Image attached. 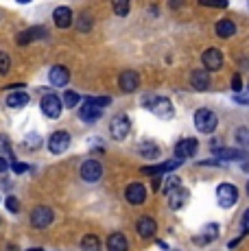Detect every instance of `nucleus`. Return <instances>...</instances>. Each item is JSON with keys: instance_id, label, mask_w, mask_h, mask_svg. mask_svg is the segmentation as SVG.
I'll return each instance as SVG.
<instances>
[{"instance_id": "nucleus-1", "label": "nucleus", "mask_w": 249, "mask_h": 251, "mask_svg": "<svg viewBox=\"0 0 249 251\" xmlns=\"http://www.w3.org/2000/svg\"><path fill=\"white\" fill-rule=\"evenodd\" d=\"M164 195L173 210H179V207L186 203V199H188V192L184 190V186H181V181L177 179V177H171V179L164 183Z\"/></svg>"}, {"instance_id": "nucleus-2", "label": "nucleus", "mask_w": 249, "mask_h": 251, "mask_svg": "<svg viewBox=\"0 0 249 251\" xmlns=\"http://www.w3.org/2000/svg\"><path fill=\"white\" fill-rule=\"evenodd\" d=\"M142 107H149L153 114L164 120L173 118V114H175L173 103H171L169 99H164V96H145V99H142Z\"/></svg>"}, {"instance_id": "nucleus-3", "label": "nucleus", "mask_w": 249, "mask_h": 251, "mask_svg": "<svg viewBox=\"0 0 249 251\" xmlns=\"http://www.w3.org/2000/svg\"><path fill=\"white\" fill-rule=\"evenodd\" d=\"M217 125H219V118L212 109L203 107V109L195 112V127H197L201 133H212L214 129H217Z\"/></svg>"}, {"instance_id": "nucleus-4", "label": "nucleus", "mask_w": 249, "mask_h": 251, "mask_svg": "<svg viewBox=\"0 0 249 251\" xmlns=\"http://www.w3.org/2000/svg\"><path fill=\"white\" fill-rule=\"evenodd\" d=\"M217 201H219V205L221 207H225V210L232 207L238 201L236 186H234V183H221V186L217 188Z\"/></svg>"}, {"instance_id": "nucleus-5", "label": "nucleus", "mask_w": 249, "mask_h": 251, "mask_svg": "<svg viewBox=\"0 0 249 251\" xmlns=\"http://www.w3.org/2000/svg\"><path fill=\"white\" fill-rule=\"evenodd\" d=\"M52 223V210L49 205H37L31 212V225L37 229H44Z\"/></svg>"}, {"instance_id": "nucleus-6", "label": "nucleus", "mask_w": 249, "mask_h": 251, "mask_svg": "<svg viewBox=\"0 0 249 251\" xmlns=\"http://www.w3.org/2000/svg\"><path fill=\"white\" fill-rule=\"evenodd\" d=\"M129 129H131V123L124 114H118L116 118H112V125H109V133H112L114 140H124L129 136Z\"/></svg>"}, {"instance_id": "nucleus-7", "label": "nucleus", "mask_w": 249, "mask_h": 251, "mask_svg": "<svg viewBox=\"0 0 249 251\" xmlns=\"http://www.w3.org/2000/svg\"><path fill=\"white\" fill-rule=\"evenodd\" d=\"M40 107H42V112H44L46 118H50V120H55L61 116V100H59V96H55V94H46L44 99H42Z\"/></svg>"}, {"instance_id": "nucleus-8", "label": "nucleus", "mask_w": 249, "mask_h": 251, "mask_svg": "<svg viewBox=\"0 0 249 251\" xmlns=\"http://www.w3.org/2000/svg\"><path fill=\"white\" fill-rule=\"evenodd\" d=\"M118 88H121L123 92H136L138 88H140V76H138L136 70H124L121 72V76H118Z\"/></svg>"}, {"instance_id": "nucleus-9", "label": "nucleus", "mask_w": 249, "mask_h": 251, "mask_svg": "<svg viewBox=\"0 0 249 251\" xmlns=\"http://www.w3.org/2000/svg\"><path fill=\"white\" fill-rule=\"evenodd\" d=\"M70 147V133L68 131H55V133H50V138H49V149H50V153H64L66 149Z\"/></svg>"}, {"instance_id": "nucleus-10", "label": "nucleus", "mask_w": 249, "mask_h": 251, "mask_svg": "<svg viewBox=\"0 0 249 251\" xmlns=\"http://www.w3.org/2000/svg\"><path fill=\"white\" fill-rule=\"evenodd\" d=\"M201 61H203L205 70H221L223 68V52L219 50V48H208V50L203 52V57H201Z\"/></svg>"}, {"instance_id": "nucleus-11", "label": "nucleus", "mask_w": 249, "mask_h": 251, "mask_svg": "<svg viewBox=\"0 0 249 251\" xmlns=\"http://www.w3.org/2000/svg\"><path fill=\"white\" fill-rule=\"evenodd\" d=\"M100 175H103V166H100V162L88 160V162L81 164V177H83L85 181H99Z\"/></svg>"}, {"instance_id": "nucleus-12", "label": "nucleus", "mask_w": 249, "mask_h": 251, "mask_svg": "<svg viewBox=\"0 0 249 251\" xmlns=\"http://www.w3.org/2000/svg\"><path fill=\"white\" fill-rule=\"evenodd\" d=\"M199 149V142L195 138H186V140H179L175 147V155L179 157V160H184V157H193L195 153H197Z\"/></svg>"}, {"instance_id": "nucleus-13", "label": "nucleus", "mask_w": 249, "mask_h": 251, "mask_svg": "<svg viewBox=\"0 0 249 251\" xmlns=\"http://www.w3.org/2000/svg\"><path fill=\"white\" fill-rule=\"evenodd\" d=\"M124 197H127L129 203L140 205L142 201L147 199V188L142 186V183H129L127 190H124Z\"/></svg>"}, {"instance_id": "nucleus-14", "label": "nucleus", "mask_w": 249, "mask_h": 251, "mask_svg": "<svg viewBox=\"0 0 249 251\" xmlns=\"http://www.w3.org/2000/svg\"><path fill=\"white\" fill-rule=\"evenodd\" d=\"M49 81L50 85H55V88H64V85H68L70 81V72L64 68V66H52L50 72H49Z\"/></svg>"}, {"instance_id": "nucleus-15", "label": "nucleus", "mask_w": 249, "mask_h": 251, "mask_svg": "<svg viewBox=\"0 0 249 251\" xmlns=\"http://www.w3.org/2000/svg\"><path fill=\"white\" fill-rule=\"evenodd\" d=\"M136 229H138V234H140L142 238H153V236H155L157 225H155V221H153L151 216H140L138 223H136Z\"/></svg>"}, {"instance_id": "nucleus-16", "label": "nucleus", "mask_w": 249, "mask_h": 251, "mask_svg": "<svg viewBox=\"0 0 249 251\" xmlns=\"http://www.w3.org/2000/svg\"><path fill=\"white\" fill-rule=\"evenodd\" d=\"M52 20L59 28H68L70 24H73V11H70V7H57L55 13H52Z\"/></svg>"}, {"instance_id": "nucleus-17", "label": "nucleus", "mask_w": 249, "mask_h": 251, "mask_svg": "<svg viewBox=\"0 0 249 251\" xmlns=\"http://www.w3.org/2000/svg\"><path fill=\"white\" fill-rule=\"evenodd\" d=\"M42 37H46V28L44 26H33V28H26L25 33L18 35V44H28V42L42 40Z\"/></svg>"}, {"instance_id": "nucleus-18", "label": "nucleus", "mask_w": 249, "mask_h": 251, "mask_svg": "<svg viewBox=\"0 0 249 251\" xmlns=\"http://www.w3.org/2000/svg\"><path fill=\"white\" fill-rule=\"evenodd\" d=\"M179 164H181V160L177 157V160H169V162L160 164V166H145V168H140V171L145 173V175H155V173H171V171H175Z\"/></svg>"}, {"instance_id": "nucleus-19", "label": "nucleus", "mask_w": 249, "mask_h": 251, "mask_svg": "<svg viewBox=\"0 0 249 251\" xmlns=\"http://www.w3.org/2000/svg\"><path fill=\"white\" fill-rule=\"evenodd\" d=\"M79 116H81V120H83V123H97V120L100 118V107H99V105H92V103H88V100H85V105L81 107Z\"/></svg>"}, {"instance_id": "nucleus-20", "label": "nucleus", "mask_w": 249, "mask_h": 251, "mask_svg": "<svg viewBox=\"0 0 249 251\" xmlns=\"http://www.w3.org/2000/svg\"><path fill=\"white\" fill-rule=\"evenodd\" d=\"M190 83H193L195 90H208L210 88V76H208V70H193L190 75Z\"/></svg>"}, {"instance_id": "nucleus-21", "label": "nucleus", "mask_w": 249, "mask_h": 251, "mask_svg": "<svg viewBox=\"0 0 249 251\" xmlns=\"http://www.w3.org/2000/svg\"><path fill=\"white\" fill-rule=\"evenodd\" d=\"M107 249L109 251H127L129 249V240L124 238V234L116 231V234H112L107 238Z\"/></svg>"}, {"instance_id": "nucleus-22", "label": "nucleus", "mask_w": 249, "mask_h": 251, "mask_svg": "<svg viewBox=\"0 0 249 251\" xmlns=\"http://www.w3.org/2000/svg\"><path fill=\"white\" fill-rule=\"evenodd\" d=\"M217 236H219V225L217 223H208L203 227V234L197 238V243L208 245V243H212V240H217Z\"/></svg>"}, {"instance_id": "nucleus-23", "label": "nucleus", "mask_w": 249, "mask_h": 251, "mask_svg": "<svg viewBox=\"0 0 249 251\" xmlns=\"http://www.w3.org/2000/svg\"><path fill=\"white\" fill-rule=\"evenodd\" d=\"M214 31H217V35L219 37H232L234 33H236V24H234L232 20H221V22H217V26H214Z\"/></svg>"}, {"instance_id": "nucleus-24", "label": "nucleus", "mask_w": 249, "mask_h": 251, "mask_svg": "<svg viewBox=\"0 0 249 251\" xmlns=\"http://www.w3.org/2000/svg\"><path fill=\"white\" fill-rule=\"evenodd\" d=\"M26 103H28V94H25V92L7 96V107H11V109H20V107H25Z\"/></svg>"}, {"instance_id": "nucleus-25", "label": "nucleus", "mask_w": 249, "mask_h": 251, "mask_svg": "<svg viewBox=\"0 0 249 251\" xmlns=\"http://www.w3.org/2000/svg\"><path fill=\"white\" fill-rule=\"evenodd\" d=\"M138 153L145 157H155L157 153H160V149H157L155 142H140L138 144Z\"/></svg>"}, {"instance_id": "nucleus-26", "label": "nucleus", "mask_w": 249, "mask_h": 251, "mask_svg": "<svg viewBox=\"0 0 249 251\" xmlns=\"http://www.w3.org/2000/svg\"><path fill=\"white\" fill-rule=\"evenodd\" d=\"M112 7L118 18H124L129 13V9H131V0H112Z\"/></svg>"}, {"instance_id": "nucleus-27", "label": "nucleus", "mask_w": 249, "mask_h": 251, "mask_svg": "<svg viewBox=\"0 0 249 251\" xmlns=\"http://www.w3.org/2000/svg\"><path fill=\"white\" fill-rule=\"evenodd\" d=\"M217 157H219V160H243V157H245V153H243V151H234V149H219Z\"/></svg>"}, {"instance_id": "nucleus-28", "label": "nucleus", "mask_w": 249, "mask_h": 251, "mask_svg": "<svg viewBox=\"0 0 249 251\" xmlns=\"http://www.w3.org/2000/svg\"><path fill=\"white\" fill-rule=\"evenodd\" d=\"M81 247H83V251H100V240L94 234H88L81 240Z\"/></svg>"}, {"instance_id": "nucleus-29", "label": "nucleus", "mask_w": 249, "mask_h": 251, "mask_svg": "<svg viewBox=\"0 0 249 251\" xmlns=\"http://www.w3.org/2000/svg\"><path fill=\"white\" fill-rule=\"evenodd\" d=\"M64 105L68 109H73V107H76V105H79V94H76V92H73V90H66V94H64Z\"/></svg>"}, {"instance_id": "nucleus-30", "label": "nucleus", "mask_w": 249, "mask_h": 251, "mask_svg": "<svg viewBox=\"0 0 249 251\" xmlns=\"http://www.w3.org/2000/svg\"><path fill=\"white\" fill-rule=\"evenodd\" d=\"M76 28H79V31H90V28H92V18L88 16V13H83V16L79 18V22H76Z\"/></svg>"}, {"instance_id": "nucleus-31", "label": "nucleus", "mask_w": 249, "mask_h": 251, "mask_svg": "<svg viewBox=\"0 0 249 251\" xmlns=\"http://www.w3.org/2000/svg\"><path fill=\"white\" fill-rule=\"evenodd\" d=\"M88 103H92V105H99V107H107L109 103H112V99L109 96H90V99H85Z\"/></svg>"}, {"instance_id": "nucleus-32", "label": "nucleus", "mask_w": 249, "mask_h": 251, "mask_svg": "<svg viewBox=\"0 0 249 251\" xmlns=\"http://www.w3.org/2000/svg\"><path fill=\"white\" fill-rule=\"evenodd\" d=\"M201 7H214V9H225L227 0H199Z\"/></svg>"}, {"instance_id": "nucleus-33", "label": "nucleus", "mask_w": 249, "mask_h": 251, "mask_svg": "<svg viewBox=\"0 0 249 251\" xmlns=\"http://www.w3.org/2000/svg\"><path fill=\"white\" fill-rule=\"evenodd\" d=\"M9 68H11V59H9L7 52H0V76L7 75Z\"/></svg>"}, {"instance_id": "nucleus-34", "label": "nucleus", "mask_w": 249, "mask_h": 251, "mask_svg": "<svg viewBox=\"0 0 249 251\" xmlns=\"http://www.w3.org/2000/svg\"><path fill=\"white\" fill-rule=\"evenodd\" d=\"M236 140L243 144V147H249V129L247 127L236 129Z\"/></svg>"}, {"instance_id": "nucleus-35", "label": "nucleus", "mask_w": 249, "mask_h": 251, "mask_svg": "<svg viewBox=\"0 0 249 251\" xmlns=\"http://www.w3.org/2000/svg\"><path fill=\"white\" fill-rule=\"evenodd\" d=\"M7 210L9 212H20V201H18L16 197H9L7 199Z\"/></svg>"}, {"instance_id": "nucleus-36", "label": "nucleus", "mask_w": 249, "mask_h": 251, "mask_svg": "<svg viewBox=\"0 0 249 251\" xmlns=\"http://www.w3.org/2000/svg\"><path fill=\"white\" fill-rule=\"evenodd\" d=\"M11 168H13V173H16V175H22V173L28 171V164H25V162H13Z\"/></svg>"}, {"instance_id": "nucleus-37", "label": "nucleus", "mask_w": 249, "mask_h": 251, "mask_svg": "<svg viewBox=\"0 0 249 251\" xmlns=\"http://www.w3.org/2000/svg\"><path fill=\"white\" fill-rule=\"evenodd\" d=\"M232 90H234V92H241V90H243L241 75H234V76H232Z\"/></svg>"}, {"instance_id": "nucleus-38", "label": "nucleus", "mask_w": 249, "mask_h": 251, "mask_svg": "<svg viewBox=\"0 0 249 251\" xmlns=\"http://www.w3.org/2000/svg\"><path fill=\"white\" fill-rule=\"evenodd\" d=\"M234 100H236V103H241V105H249V92H247V94H241V92H236Z\"/></svg>"}, {"instance_id": "nucleus-39", "label": "nucleus", "mask_w": 249, "mask_h": 251, "mask_svg": "<svg viewBox=\"0 0 249 251\" xmlns=\"http://www.w3.org/2000/svg\"><path fill=\"white\" fill-rule=\"evenodd\" d=\"M243 227H245V231H249V210L243 214Z\"/></svg>"}, {"instance_id": "nucleus-40", "label": "nucleus", "mask_w": 249, "mask_h": 251, "mask_svg": "<svg viewBox=\"0 0 249 251\" xmlns=\"http://www.w3.org/2000/svg\"><path fill=\"white\" fill-rule=\"evenodd\" d=\"M4 171H7V162H4L2 157H0V173H4Z\"/></svg>"}, {"instance_id": "nucleus-41", "label": "nucleus", "mask_w": 249, "mask_h": 251, "mask_svg": "<svg viewBox=\"0 0 249 251\" xmlns=\"http://www.w3.org/2000/svg\"><path fill=\"white\" fill-rule=\"evenodd\" d=\"M171 4H173V7H179V4H184V0H171Z\"/></svg>"}, {"instance_id": "nucleus-42", "label": "nucleus", "mask_w": 249, "mask_h": 251, "mask_svg": "<svg viewBox=\"0 0 249 251\" xmlns=\"http://www.w3.org/2000/svg\"><path fill=\"white\" fill-rule=\"evenodd\" d=\"M18 2H20V4H26V2H31V0H18Z\"/></svg>"}, {"instance_id": "nucleus-43", "label": "nucleus", "mask_w": 249, "mask_h": 251, "mask_svg": "<svg viewBox=\"0 0 249 251\" xmlns=\"http://www.w3.org/2000/svg\"><path fill=\"white\" fill-rule=\"evenodd\" d=\"M28 251H42V249H40V247H35V249H28Z\"/></svg>"}, {"instance_id": "nucleus-44", "label": "nucleus", "mask_w": 249, "mask_h": 251, "mask_svg": "<svg viewBox=\"0 0 249 251\" xmlns=\"http://www.w3.org/2000/svg\"><path fill=\"white\" fill-rule=\"evenodd\" d=\"M247 195H249V181H247Z\"/></svg>"}, {"instance_id": "nucleus-45", "label": "nucleus", "mask_w": 249, "mask_h": 251, "mask_svg": "<svg viewBox=\"0 0 249 251\" xmlns=\"http://www.w3.org/2000/svg\"><path fill=\"white\" fill-rule=\"evenodd\" d=\"M0 223H2V221H0Z\"/></svg>"}]
</instances>
